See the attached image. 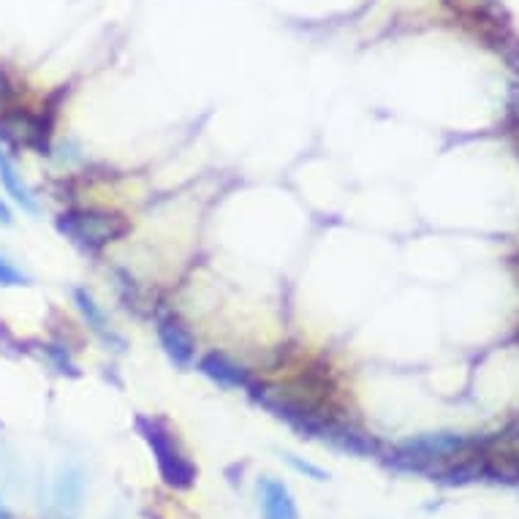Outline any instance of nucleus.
I'll list each match as a JSON object with an SVG mask.
<instances>
[{
    "mask_svg": "<svg viewBox=\"0 0 519 519\" xmlns=\"http://www.w3.org/2000/svg\"><path fill=\"white\" fill-rule=\"evenodd\" d=\"M136 430L150 446L155 465L166 484L174 490H188L196 481V465L188 460V454L183 452V446L177 443L172 430L161 419H150V416H136Z\"/></svg>",
    "mask_w": 519,
    "mask_h": 519,
    "instance_id": "obj_1",
    "label": "nucleus"
},
{
    "mask_svg": "<svg viewBox=\"0 0 519 519\" xmlns=\"http://www.w3.org/2000/svg\"><path fill=\"white\" fill-rule=\"evenodd\" d=\"M128 229L131 226L123 215L109 210H68L58 218L60 234L82 250H90V253L125 237Z\"/></svg>",
    "mask_w": 519,
    "mask_h": 519,
    "instance_id": "obj_2",
    "label": "nucleus"
},
{
    "mask_svg": "<svg viewBox=\"0 0 519 519\" xmlns=\"http://www.w3.org/2000/svg\"><path fill=\"white\" fill-rule=\"evenodd\" d=\"M465 449H468V441L457 433L419 435V438H411L397 449L395 462L400 468H408V471H427L433 462L454 457V454L465 452Z\"/></svg>",
    "mask_w": 519,
    "mask_h": 519,
    "instance_id": "obj_3",
    "label": "nucleus"
},
{
    "mask_svg": "<svg viewBox=\"0 0 519 519\" xmlns=\"http://www.w3.org/2000/svg\"><path fill=\"white\" fill-rule=\"evenodd\" d=\"M155 332H158V340H161L166 356L180 370H188L193 365V359H196V340H193L183 321L177 316H158Z\"/></svg>",
    "mask_w": 519,
    "mask_h": 519,
    "instance_id": "obj_4",
    "label": "nucleus"
},
{
    "mask_svg": "<svg viewBox=\"0 0 519 519\" xmlns=\"http://www.w3.org/2000/svg\"><path fill=\"white\" fill-rule=\"evenodd\" d=\"M199 370H202L210 381H215L223 389H253V378L242 365H237L234 359H229L221 351H210V354L202 356L199 362Z\"/></svg>",
    "mask_w": 519,
    "mask_h": 519,
    "instance_id": "obj_5",
    "label": "nucleus"
},
{
    "mask_svg": "<svg viewBox=\"0 0 519 519\" xmlns=\"http://www.w3.org/2000/svg\"><path fill=\"white\" fill-rule=\"evenodd\" d=\"M259 509L261 519H299L294 495L280 479L264 476L259 479Z\"/></svg>",
    "mask_w": 519,
    "mask_h": 519,
    "instance_id": "obj_6",
    "label": "nucleus"
},
{
    "mask_svg": "<svg viewBox=\"0 0 519 519\" xmlns=\"http://www.w3.org/2000/svg\"><path fill=\"white\" fill-rule=\"evenodd\" d=\"M0 183H3L6 193H9L14 202L20 204L22 210L39 212V202H36V196L30 193L28 185L22 183V174L17 172V166H14V161H11L9 153H6L3 147H0Z\"/></svg>",
    "mask_w": 519,
    "mask_h": 519,
    "instance_id": "obj_7",
    "label": "nucleus"
},
{
    "mask_svg": "<svg viewBox=\"0 0 519 519\" xmlns=\"http://www.w3.org/2000/svg\"><path fill=\"white\" fill-rule=\"evenodd\" d=\"M74 302H77L79 313L85 316L87 327L93 329L96 335H101L104 340H117V335L112 332V329L106 327V313L101 310V305H98L96 299H93V294L87 289H74ZM120 343V340H117Z\"/></svg>",
    "mask_w": 519,
    "mask_h": 519,
    "instance_id": "obj_8",
    "label": "nucleus"
},
{
    "mask_svg": "<svg viewBox=\"0 0 519 519\" xmlns=\"http://www.w3.org/2000/svg\"><path fill=\"white\" fill-rule=\"evenodd\" d=\"M82 490H85V479L77 468H68L55 484V500L63 511H77L82 503Z\"/></svg>",
    "mask_w": 519,
    "mask_h": 519,
    "instance_id": "obj_9",
    "label": "nucleus"
},
{
    "mask_svg": "<svg viewBox=\"0 0 519 519\" xmlns=\"http://www.w3.org/2000/svg\"><path fill=\"white\" fill-rule=\"evenodd\" d=\"M30 278L22 270H17L6 256H0V286L6 289H17V286H28Z\"/></svg>",
    "mask_w": 519,
    "mask_h": 519,
    "instance_id": "obj_10",
    "label": "nucleus"
},
{
    "mask_svg": "<svg viewBox=\"0 0 519 519\" xmlns=\"http://www.w3.org/2000/svg\"><path fill=\"white\" fill-rule=\"evenodd\" d=\"M286 460H289V465H294L299 473H305V476H313L316 481H327L329 479V473L327 471H321V468H316V465H310V462H302L297 460L294 454H286Z\"/></svg>",
    "mask_w": 519,
    "mask_h": 519,
    "instance_id": "obj_11",
    "label": "nucleus"
},
{
    "mask_svg": "<svg viewBox=\"0 0 519 519\" xmlns=\"http://www.w3.org/2000/svg\"><path fill=\"white\" fill-rule=\"evenodd\" d=\"M0 223H3V226H9V223H11V210L6 207V202H3V199H0Z\"/></svg>",
    "mask_w": 519,
    "mask_h": 519,
    "instance_id": "obj_12",
    "label": "nucleus"
},
{
    "mask_svg": "<svg viewBox=\"0 0 519 519\" xmlns=\"http://www.w3.org/2000/svg\"><path fill=\"white\" fill-rule=\"evenodd\" d=\"M511 115L519 120V87H514V98H511Z\"/></svg>",
    "mask_w": 519,
    "mask_h": 519,
    "instance_id": "obj_13",
    "label": "nucleus"
},
{
    "mask_svg": "<svg viewBox=\"0 0 519 519\" xmlns=\"http://www.w3.org/2000/svg\"><path fill=\"white\" fill-rule=\"evenodd\" d=\"M0 519H9V511L3 506V500H0Z\"/></svg>",
    "mask_w": 519,
    "mask_h": 519,
    "instance_id": "obj_14",
    "label": "nucleus"
}]
</instances>
